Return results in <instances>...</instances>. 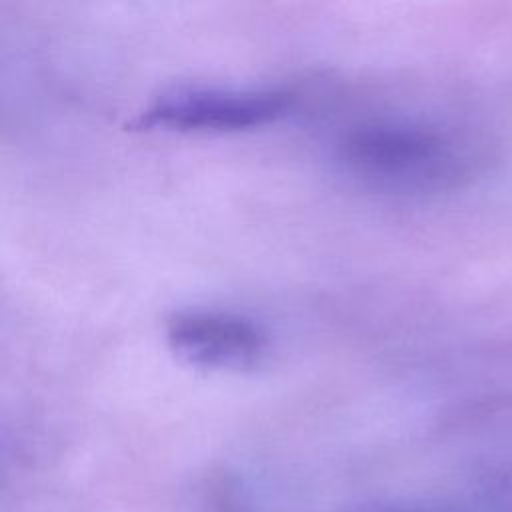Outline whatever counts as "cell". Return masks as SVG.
Instances as JSON below:
<instances>
[{
	"instance_id": "2",
	"label": "cell",
	"mask_w": 512,
	"mask_h": 512,
	"mask_svg": "<svg viewBox=\"0 0 512 512\" xmlns=\"http://www.w3.org/2000/svg\"><path fill=\"white\" fill-rule=\"evenodd\" d=\"M290 106L284 92L232 88H174L156 96L136 128L172 132H238L266 126Z\"/></svg>"
},
{
	"instance_id": "3",
	"label": "cell",
	"mask_w": 512,
	"mask_h": 512,
	"mask_svg": "<svg viewBox=\"0 0 512 512\" xmlns=\"http://www.w3.org/2000/svg\"><path fill=\"white\" fill-rule=\"evenodd\" d=\"M170 350L190 366L242 370L264 356L266 332L246 316L226 310H184L166 324Z\"/></svg>"
},
{
	"instance_id": "4",
	"label": "cell",
	"mask_w": 512,
	"mask_h": 512,
	"mask_svg": "<svg viewBox=\"0 0 512 512\" xmlns=\"http://www.w3.org/2000/svg\"><path fill=\"white\" fill-rule=\"evenodd\" d=\"M354 512H390V510H354Z\"/></svg>"
},
{
	"instance_id": "1",
	"label": "cell",
	"mask_w": 512,
	"mask_h": 512,
	"mask_svg": "<svg viewBox=\"0 0 512 512\" xmlns=\"http://www.w3.org/2000/svg\"><path fill=\"white\" fill-rule=\"evenodd\" d=\"M342 162L356 176L396 188L436 184L456 172L450 142L434 130L406 122H368L340 142Z\"/></svg>"
}]
</instances>
